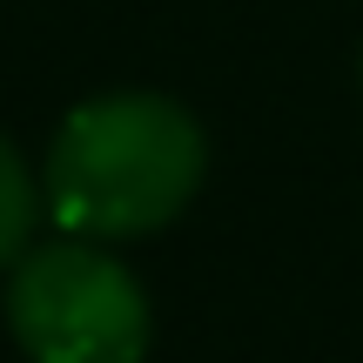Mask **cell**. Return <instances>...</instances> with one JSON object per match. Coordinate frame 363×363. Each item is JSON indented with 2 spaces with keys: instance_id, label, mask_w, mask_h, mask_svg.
Here are the masks:
<instances>
[{
  "instance_id": "6da1fadb",
  "label": "cell",
  "mask_w": 363,
  "mask_h": 363,
  "mask_svg": "<svg viewBox=\"0 0 363 363\" xmlns=\"http://www.w3.org/2000/svg\"><path fill=\"white\" fill-rule=\"evenodd\" d=\"M208 175V135L169 94H94L54 128L40 202L67 235L135 242L169 229Z\"/></svg>"
},
{
  "instance_id": "7a4b0ae2",
  "label": "cell",
  "mask_w": 363,
  "mask_h": 363,
  "mask_svg": "<svg viewBox=\"0 0 363 363\" xmlns=\"http://www.w3.org/2000/svg\"><path fill=\"white\" fill-rule=\"evenodd\" d=\"M7 330L27 363H142L155 316L148 296L101 242L21 249L7 276Z\"/></svg>"
},
{
  "instance_id": "3957f363",
  "label": "cell",
  "mask_w": 363,
  "mask_h": 363,
  "mask_svg": "<svg viewBox=\"0 0 363 363\" xmlns=\"http://www.w3.org/2000/svg\"><path fill=\"white\" fill-rule=\"evenodd\" d=\"M34 216H40V189H34V175H27L21 148L0 135V269L21 262L27 235H34Z\"/></svg>"
}]
</instances>
